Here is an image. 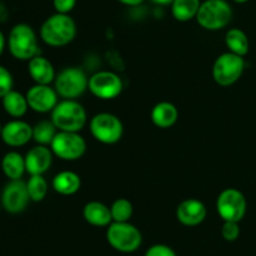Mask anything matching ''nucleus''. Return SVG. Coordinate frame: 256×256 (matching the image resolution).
Instances as JSON below:
<instances>
[{
    "label": "nucleus",
    "instance_id": "1",
    "mask_svg": "<svg viewBox=\"0 0 256 256\" xmlns=\"http://www.w3.org/2000/svg\"><path fill=\"white\" fill-rule=\"evenodd\" d=\"M76 36V24L69 14L55 12L42 22L40 38L49 46L60 48L70 44Z\"/></svg>",
    "mask_w": 256,
    "mask_h": 256
},
{
    "label": "nucleus",
    "instance_id": "2",
    "mask_svg": "<svg viewBox=\"0 0 256 256\" xmlns=\"http://www.w3.org/2000/svg\"><path fill=\"white\" fill-rule=\"evenodd\" d=\"M52 120L59 132H79L86 124V110L72 99H62L52 112Z\"/></svg>",
    "mask_w": 256,
    "mask_h": 256
},
{
    "label": "nucleus",
    "instance_id": "3",
    "mask_svg": "<svg viewBox=\"0 0 256 256\" xmlns=\"http://www.w3.org/2000/svg\"><path fill=\"white\" fill-rule=\"evenodd\" d=\"M6 42L10 54L22 62H29L40 52L34 29L25 22H19L12 28Z\"/></svg>",
    "mask_w": 256,
    "mask_h": 256
},
{
    "label": "nucleus",
    "instance_id": "4",
    "mask_svg": "<svg viewBox=\"0 0 256 256\" xmlns=\"http://www.w3.org/2000/svg\"><path fill=\"white\" fill-rule=\"evenodd\" d=\"M232 18V9L226 0H205L200 4L196 22L202 29L216 32L229 25Z\"/></svg>",
    "mask_w": 256,
    "mask_h": 256
},
{
    "label": "nucleus",
    "instance_id": "5",
    "mask_svg": "<svg viewBox=\"0 0 256 256\" xmlns=\"http://www.w3.org/2000/svg\"><path fill=\"white\" fill-rule=\"evenodd\" d=\"M106 240L110 246L116 252L130 254L139 249L142 242V236L140 230L129 222H112L108 226Z\"/></svg>",
    "mask_w": 256,
    "mask_h": 256
},
{
    "label": "nucleus",
    "instance_id": "6",
    "mask_svg": "<svg viewBox=\"0 0 256 256\" xmlns=\"http://www.w3.org/2000/svg\"><path fill=\"white\" fill-rule=\"evenodd\" d=\"M54 88L62 99L76 100L89 88V78L76 66H68L55 76Z\"/></svg>",
    "mask_w": 256,
    "mask_h": 256
},
{
    "label": "nucleus",
    "instance_id": "7",
    "mask_svg": "<svg viewBox=\"0 0 256 256\" xmlns=\"http://www.w3.org/2000/svg\"><path fill=\"white\" fill-rule=\"evenodd\" d=\"M245 69L244 56L234 52L219 55L212 65V79L220 86H230L242 78Z\"/></svg>",
    "mask_w": 256,
    "mask_h": 256
},
{
    "label": "nucleus",
    "instance_id": "8",
    "mask_svg": "<svg viewBox=\"0 0 256 256\" xmlns=\"http://www.w3.org/2000/svg\"><path fill=\"white\" fill-rule=\"evenodd\" d=\"M90 132L102 144H116L122 136L124 126L116 115L112 112H99L90 120Z\"/></svg>",
    "mask_w": 256,
    "mask_h": 256
},
{
    "label": "nucleus",
    "instance_id": "9",
    "mask_svg": "<svg viewBox=\"0 0 256 256\" xmlns=\"http://www.w3.org/2000/svg\"><path fill=\"white\" fill-rule=\"evenodd\" d=\"M52 154L64 162L79 160L86 152V142L79 132H59L49 145Z\"/></svg>",
    "mask_w": 256,
    "mask_h": 256
},
{
    "label": "nucleus",
    "instance_id": "10",
    "mask_svg": "<svg viewBox=\"0 0 256 256\" xmlns=\"http://www.w3.org/2000/svg\"><path fill=\"white\" fill-rule=\"evenodd\" d=\"M246 198L234 188L222 190L216 200V210L224 222H240L246 214Z\"/></svg>",
    "mask_w": 256,
    "mask_h": 256
},
{
    "label": "nucleus",
    "instance_id": "11",
    "mask_svg": "<svg viewBox=\"0 0 256 256\" xmlns=\"http://www.w3.org/2000/svg\"><path fill=\"white\" fill-rule=\"evenodd\" d=\"M94 96L102 100H112L119 96L122 92V80L115 72L102 70L89 78V88Z\"/></svg>",
    "mask_w": 256,
    "mask_h": 256
},
{
    "label": "nucleus",
    "instance_id": "12",
    "mask_svg": "<svg viewBox=\"0 0 256 256\" xmlns=\"http://www.w3.org/2000/svg\"><path fill=\"white\" fill-rule=\"evenodd\" d=\"M2 206L10 214H20L26 209L30 200L26 182L19 180H10L2 192Z\"/></svg>",
    "mask_w": 256,
    "mask_h": 256
},
{
    "label": "nucleus",
    "instance_id": "13",
    "mask_svg": "<svg viewBox=\"0 0 256 256\" xmlns=\"http://www.w3.org/2000/svg\"><path fill=\"white\" fill-rule=\"evenodd\" d=\"M26 100L29 104V109L34 112L45 114V112H52V109L56 106L58 95L55 88L50 85L35 84L26 92Z\"/></svg>",
    "mask_w": 256,
    "mask_h": 256
},
{
    "label": "nucleus",
    "instance_id": "14",
    "mask_svg": "<svg viewBox=\"0 0 256 256\" xmlns=\"http://www.w3.org/2000/svg\"><path fill=\"white\" fill-rule=\"evenodd\" d=\"M32 139V126L26 122L14 119L2 126V140L12 148L26 145Z\"/></svg>",
    "mask_w": 256,
    "mask_h": 256
},
{
    "label": "nucleus",
    "instance_id": "15",
    "mask_svg": "<svg viewBox=\"0 0 256 256\" xmlns=\"http://www.w3.org/2000/svg\"><path fill=\"white\" fill-rule=\"evenodd\" d=\"M52 149L46 145H39L32 148L25 155V168L29 175H44L52 164Z\"/></svg>",
    "mask_w": 256,
    "mask_h": 256
},
{
    "label": "nucleus",
    "instance_id": "16",
    "mask_svg": "<svg viewBox=\"0 0 256 256\" xmlns=\"http://www.w3.org/2000/svg\"><path fill=\"white\" fill-rule=\"evenodd\" d=\"M206 214V206L198 199L184 200L176 208V219L185 226H198L204 222Z\"/></svg>",
    "mask_w": 256,
    "mask_h": 256
},
{
    "label": "nucleus",
    "instance_id": "17",
    "mask_svg": "<svg viewBox=\"0 0 256 256\" xmlns=\"http://www.w3.org/2000/svg\"><path fill=\"white\" fill-rule=\"evenodd\" d=\"M28 72L35 84L50 85L56 76L52 62L40 54L28 62Z\"/></svg>",
    "mask_w": 256,
    "mask_h": 256
},
{
    "label": "nucleus",
    "instance_id": "18",
    "mask_svg": "<svg viewBox=\"0 0 256 256\" xmlns=\"http://www.w3.org/2000/svg\"><path fill=\"white\" fill-rule=\"evenodd\" d=\"M150 118L155 126L160 129H169L176 124L179 119V112L172 102H160L154 105L150 112Z\"/></svg>",
    "mask_w": 256,
    "mask_h": 256
},
{
    "label": "nucleus",
    "instance_id": "19",
    "mask_svg": "<svg viewBox=\"0 0 256 256\" xmlns=\"http://www.w3.org/2000/svg\"><path fill=\"white\" fill-rule=\"evenodd\" d=\"M82 216L88 224L92 226H109L112 222L110 208L100 202H89L82 209Z\"/></svg>",
    "mask_w": 256,
    "mask_h": 256
},
{
    "label": "nucleus",
    "instance_id": "20",
    "mask_svg": "<svg viewBox=\"0 0 256 256\" xmlns=\"http://www.w3.org/2000/svg\"><path fill=\"white\" fill-rule=\"evenodd\" d=\"M52 186L58 194L70 196L76 194L82 188V179L79 175L70 170L58 172L52 182Z\"/></svg>",
    "mask_w": 256,
    "mask_h": 256
},
{
    "label": "nucleus",
    "instance_id": "21",
    "mask_svg": "<svg viewBox=\"0 0 256 256\" xmlns=\"http://www.w3.org/2000/svg\"><path fill=\"white\" fill-rule=\"evenodd\" d=\"M2 104L5 112L14 119H20L24 116L29 109L26 95H22V92L14 89L10 90L6 95L2 98Z\"/></svg>",
    "mask_w": 256,
    "mask_h": 256
},
{
    "label": "nucleus",
    "instance_id": "22",
    "mask_svg": "<svg viewBox=\"0 0 256 256\" xmlns=\"http://www.w3.org/2000/svg\"><path fill=\"white\" fill-rule=\"evenodd\" d=\"M2 170L9 180L22 179L26 172L25 158L18 152H6L2 159Z\"/></svg>",
    "mask_w": 256,
    "mask_h": 256
},
{
    "label": "nucleus",
    "instance_id": "23",
    "mask_svg": "<svg viewBox=\"0 0 256 256\" xmlns=\"http://www.w3.org/2000/svg\"><path fill=\"white\" fill-rule=\"evenodd\" d=\"M225 44L230 52H234L240 56H245L249 52V38L245 34V32H242L239 28H232L228 30L225 34Z\"/></svg>",
    "mask_w": 256,
    "mask_h": 256
},
{
    "label": "nucleus",
    "instance_id": "24",
    "mask_svg": "<svg viewBox=\"0 0 256 256\" xmlns=\"http://www.w3.org/2000/svg\"><path fill=\"white\" fill-rule=\"evenodd\" d=\"M202 2L200 0H174L172 2V14L178 22H189L196 18Z\"/></svg>",
    "mask_w": 256,
    "mask_h": 256
},
{
    "label": "nucleus",
    "instance_id": "25",
    "mask_svg": "<svg viewBox=\"0 0 256 256\" xmlns=\"http://www.w3.org/2000/svg\"><path fill=\"white\" fill-rule=\"evenodd\" d=\"M58 129L52 120H42L32 126V140L39 145H50Z\"/></svg>",
    "mask_w": 256,
    "mask_h": 256
},
{
    "label": "nucleus",
    "instance_id": "26",
    "mask_svg": "<svg viewBox=\"0 0 256 256\" xmlns=\"http://www.w3.org/2000/svg\"><path fill=\"white\" fill-rule=\"evenodd\" d=\"M26 188L30 200L34 202H42L49 190L48 182L42 175H30L29 180L26 182Z\"/></svg>",
    "mask_w": 256,
    "mask_h": 256
},
{
    "label": "nucleus",
    "instance_id": "27",
    "mask_svg": "<svg viewBox=\"0 0 256 256\" xmlns=\"http://www.w3.org/2000/svg\"><path fill=\"white\" fill-rule=\"evenodd\" d=\"M110 212H112V222H126L132 219L134 208L132 204L128 199H118L110 206Z\"/></svg>",
    "mask_w": 256,
    "mask_h": 256
},
{
    "label": "nucleus",
    "instance_id": "28",
    "mask_svg": "<svg viewBox=\"0 0 256 256\" xmlns=\"http://www.w3.org/2000/svg\"><path fill=\"white\" fill-rule=\"evenodd\" d=\"M14 86V78L5 66L0 65V99L6 95Z\"/></svg>",
    "mask_w": 256,
    "mask_h": 256
},
{
    "label": "nucleus",
    "instance_id": "29",
    "mask_svg": "<svg viewBox=\"0 0 256 256\" xmlns=\"http://www.w3.org/2000/svg\"><path fill=\"white\" fill-rule=\"evenodd\" d=\"M222 236L226 242H235L240 236V226L236 222H224L222 226Z\"/></svg>",
    "mask_w": 256,
    "mask_h": 256
},
{
    "label": "nucleus",
    "instance_id": "30",
    "mask_svg": "<svg viewBox=\"0 0 256 256\" xmlns=\"http://www.w3.org/2000/svg\"><path fill=\"white\" fill-rule=\"evenodd\" d=\"M144 256H178L176 252L172 249L170 246L165 244H155L152 245L149 249L146 250Z\"/></svg>",
    "mask_w": 256,
    "mask_h": 256
},
{
    "label": "nucleus",
    "instance_id": "31",
    "mask_svg": "<svg viewBox=\"0 0 256 256\" xmlns=\"http://www.w3.org/2000/svg\"><path fill=\"white\" fill-rule=\"evenodd\" d=\"M75 4H76V0H52L55 12H62V14H69L75 8Z\"/></svg>",
    "mask_w": 256,
    "mask_h": 256
},
{
    "label": "nucleus",
    "instance_id": "32",
    "mask_svg": "<svg viewBox=\"0 0 256 256\" xmlns=\"http://www.w3.org/2000/svg\"><path fill=\"white\" fill-rule=\"evenodd\" d=\"M8 16H9V12H8L6 5H5L2 2H0V22H6Z\"/></svg>",
    "mask_w": 256,
    "mask_h": 256
},
{
    "label": "nucleus",
    "instance_id": "33",
    "mask_svg": "<svg viewBox=\"0 0 256 256\" xmlns=\"http://www.w3.org/2000/svg\"><path fill=\"white\" fill-rule=\"evenodd\" d=\"M118 2L124 5H128V6H136V5L142 4L144 0H118Z\"/></svg>",
    "mask_w": 256,
    "mask_h": 256
},
{
    "label": "nucleus",
    "instance_id": "34",
    "mask_svg": "<svg viewBox=\"0 0 256 256\" xmlns=\"http://www.w3.org/2000/svg\"><path fill=\"white\" fill-rule=\"evenodd\" d=\"M5 45H6V39H5V35L2 34V32L0 30V56H2V52H4Z\"/></svg>",
    "mask_w": 256,
    "mask_h": 256
},
{
    "label": "nucleus",
    "instance_id": "35",
    "mask_svg": "<svg viewBox=\"0 0 256 256\" xmlns=\"http://www.w3.org/2000/svg\"><path fill=\"white\" fill-rule=\"evenodd\" d=\"M152 2H154V4H158V5H169V4H172L174 0H152Z\"/></svg>",
    "mask_w": 256,
    "mask_h": 256
},
{
    "label": "nucleus",
    "instance_id": "36",
    "mask_svg": "<svg viewBox=\"0 0 256 256\" xmlns=\"http://www.w3.org/2000/svg\"><path fill=\"white\" fill-rule=\"evenodd\" d=\"M232 2H238V4H244V2H249V0H232Z\"/></svg>",
    "mask_w": 256,
    "mask_h": 256
},
{
    "label": "nucleus",
    "instance_id": "37",
    "mask_svg": "<svg viewBox=\"0 0 256 256\" xmlns=\"http://www.w3.org/2000/svg\"><path fill=\"white\" fill-rule=\"evenodd\" d=\"M2 125L0 124V138H2Z\"/></svg>",
    "mask_w": 256,
    "mask_h": 256
},
{
    "label": "nucleus",
    "instance_id": "38",
    "mask_svg": "<svg viewBox=\"0 0 256 256\" xmlns=\"http://www.w3.org/2000/svg\"><path fill=\"white\" fill-rule=\"evenodd\" d=\"M0 208H2V200H0Z\"/></svg>",
    "mask_w": 256,
    "mask_h": 256
}]
</instances>
